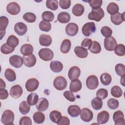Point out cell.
Instances as JSON below:
<instances>
[{
	"label": "cell",
	"mask_w": 125,
	"mask_h": 125,
	"mask_svg": "<svg viewBox=\"0 0 125 125\" xmlns=\"http://www.w3.org/2000/svg\"><path fill=\"white\" fill-rule=\"evenodd\" d=\"M104 16V12L103 9L101 8H98L96 9H92L91 12H90L88 15V18L90 20H94L96 21H100Z\"/></svg>",
	"instance_id": "6da1fadb"
},
{
	"label": "cell",
	"mask_w": 125,
	"mask_h": 125,
	"mask_svg": "<svg viewBox=\"0 0 125 125\" xmlns=\"http://www.w3.org/2000/svg\"><path fill=\"white\" fill-rule=\"evenodd\" d=\"M14 114L13 112L10 110H5L1 115V122L5 125H14Z\"/></svg>",
	"instance_id": "7a4b0ae2"
},
{
	"label": "cell",
	"mask_w": 125,
	"mask_h": 125,
	"mask_svg": "<svg viewBox=\"0 0 125 125\" xmlns=\"http://www.w3.org/2000/svg\"><path fill=\"white\" fill-rule=\"evenodd\" d=\"M38 55L40 58L44 61H51L54 57L53 51L48 48L41 49L39 51Z\"/></svg>",
	"instance_id": "3957f363"
},
{
	"label": "cell",
	"mask_w": 125,
	"mask_h": 125,
	"mask_svg": "<svg viewBox=\"0 0 125 125\" xmlns=\"http://www.w3.org/2000/svg\"><path fill=\"white\" fill-rule=\"evenodd\" d=\"M67 83L65 78L62 76L57 77L54 80L53 85L58 90L61 91L64 90L67 86Z\"/></svg>",
	"instance_id": "277c9868"
},
{
	"label": "cell",
	"mask_w": 125,
	"mask_h": 125,
	"mask_svg": "<svg viewBox=\"0 0 125 125\" xmlns=\"http://www.w3.org/2000/svg\"><path fill=\"white\" fill-rule=\"evenodd\" d=\"M96 28L94 22H88L85 23L82 29L83 34L86 37H88L93 33H95Z\"/></svg>",
	"instance_id": "5b68a950"
},
{
	"label": "cell",
	"mask_w": 125,
	"mask_h": 125,
	"mask_svg": "<svg viewBox=\"0 0 125 125\" xmlns=\"http://www.w3.org/2000/svg\"><path fill=\"white\" fill-rule=\"evenodd\" d=\"M117 44L116 40L112 36L105 38L104 40V47L107 51H112L114 50Z\"/></svg>",
	"instance_id": "8992f818"
},
{
	"label": "cell",
	"mask_w": 125,
	"mask_h": 125,
	"mask_svg": "<svg viewBox=\"0 0 125 125\" xmlns=\"http://www.w3.org/2000/svg\"><path fill=\"white\" fill-rule=\"evenodd\" d=\"M86 85L90 90H94L97 88L99 85L98 78L95 75L88 76L86 80Z\"/></svg>",
	"instance_id": "52a82bcc"
},
{
	"label": "cell",
	"mask_w": 125,
	"mask_h": 125,
	"mask_svg": "<svg viewBox=\"0 0 125 125\" xmlns=\"http://www.w3.org/2000/svg\"><path fill=\"white\" fill-rule=\"evenodd\" d=\"M66 34L69 36H74L77 35L79 31L78 25L74 22H70L67 24L65 29Z\"/></svg>",
	"instance_id": "ba28073f"
},
{
	"label": "cell",
	"mask_w": 125,
	"mask_h": 125,
	"mask_svg": "<svg viewBox=\"0 0 125 125\" xmlns=\"http://www.w3.org/2000/svg\"><path fill=\"white\" fill-rule=\"evenodd\" d=\"M81 119L84 122H89L91 121L93 117L92 111L88 108H83L81 110L80 112Z\"/></svg>",
	"instance_id": "9c48e42d"
},
{
	"label": "cell",
	"mask_w": 125,
	"mask_h": 125,
	"mask_svg": "<svg viewBox=\"0 0 125 125\" xmlns=\"http://www.w3.org/2000/svg\"><path fill=\"white\" fill-rule=\"evenodd\" d=\"M39 85V82L35 78L28 79L25 83V88L28 92H33L36 90Z\"/></svg>",
	"instance_id": "30bf717a"
},
{
	"label": "cell",
	"mask_w": 125,
	"mask_h": 125,
	"mask_svg": "<svg viewBox=\"0 0 125 125\" xmlns=\"http://www.w3.org/2000/svg\"><path fill=\"white\" fill-rule=\"evenodd\" d=\"M10 64L15 68H20L23 64V58L18 55H13L9 58Z\"/></svg>",
	"instance_id": "8fae6325"
},
{
	"label": "cell",
	"mask_w": 125,
	"mask_h": 125,
	"mask_svg": "<svg viewBox=\"0 0 125 125\" xmlns=\"http://www.w3.org/2000/svg\"><path fill=\"white\" fill-rule=\"evenodd\" d=\"M6 10L8 13L12 15L18 14L21 10L20 5L16 2H11L7 4Z\"/></svg>",
	"instance_id": "7c38bea8"
},
{
	"label": "cell",
	"mask_w": 125,
	"mask_h": 125,
	"mask_svg": "<svg viewBox=\"0 0 125 125\" xmlns=\"http://www.w3.org/2000/svg\"><path fill=\"white\" fill-rule=\"evenodd\" d=\"M113 119L115 125H125V124L124 113L120 110H117L114 113Z\"/></svg>",
	"instance_id": "4fadbf2b"
},
{
	"label": "cell",
	"mask_w": 125,
	"mask_h": 125,
	"mask_svg": "<svg viewBox=\"0 0 125 125\" xmlns=\"http://www.w3.org/2000/svg\"><path fill=\"white\" fill-rule=\"evenodd\" d=\"M23 92L22 87L19 84L13 85L10 90V94L11 96L15 99H18L20 97Z\"/></svg>",
	"instance_id": "5bb4252c"
},
{
	"label": "cell",
	"mask_w": 125,
	"mask_h": 125,
	"mask_svg": "<svg viewBox=\"0 0 125 125\" xmlns=\"http://www.w3.org/2000/svg\"><path fill=\"white\" fill-rule=\"evenodd\" d=\"M81 74V70L79 67L77 66L71 67L68 71V76L69 79L71 81L78 79Z\"/></svg>",
	"instance_id": "9a60e30c"
},
{
	"label": "cell",
	"mask_w": 125,
	"mask_h": 125,
	"mask_svg": "<svg viewBox=\"0 0 125 125\" xmlns=\"http://www.w3.org/2000/svg\"><path fill=\"white\" fill-rule=\"evenodd\" d=\"M14 29L15 32L19 36H23L27 31V26L21 22H19L16 23Z\"/></svg>",
	"instance_id": "2e32d148"
},
{
	"label": "cell",
	"mask_w": 125,
	"mask_h": 125,
	"mask_svg": "<svg viewBox=\"0 0 125 125\" xmlns=\"http://www.w3.org/2000/svg\"><path fill=\"white\" fill-rule=\"evenodd\" d=\"M37 109L40 111H45L49 106L48 101L45 98H41L39 99L36 104Z\"/></svg>",
	"instance_id": "e0dca14e"
},
{
	"label": "cell",
	"mask_w": 125,
	"mask_h": 125,
	"mask_svg": "<svg viewBox=\"0 0 125 125\" xmlns=\"http://www.w3.org/2000/svg\"><path fill=\"white\" fill-rule=\"evenodd\" d=\"M23 60L24 65L28 67L34 66L36 63V58L34 54L29 56H23Z\"/></svg>",
	"instance_id": "ac0fdd59"
},
{
	"label": "cell",
	"mask_w": 125,
	"mask_h": 125,
	"mask_svg": "<svg viewBox=\"0 0 125 125\" xmlns=\"http://www.w3.org/2000/svg\"><path fill=\"white\" fill-rule=\"evenodd\" d=\"M8 19L5 16H1L0 17V40L2 39L5 34V29L8 24Z\"/></svg>",
	"instance_id": "d6986e66"
},
{
	"label": "cell",
	"mask_w": 125,
	"mask_h": 125,
	"mask_svg": "<svg viewBox=\"0 0 125 125\" xmlns=\"http://www.w3.org/2000/svg\"><path fill=\"white\" fill-rule=\"evenodd\" d=\"M125 13L118 12L110 17L111 22L115 25H119L125 21Z\"/></svg>",
	"instance_id": "ffe728a7"
},
{
	"label": "cell",
	"mask_w": 125,
	"mask_h": 125,
	"mask_svg": "<svg viewBox=\"0 0 125 125\" xmlns=\"http://www.w3.org/2000/svg\"><path fill=\"white\" fill-rule=\"evenodd\" d=\"M109 119V114L106 111L100 112L97 115V122L100 124H104L106 123Z\"/></svg>",
	"instance_id": "44dd1931"
},
{
	"label": "cell",
	"mask_w": 125,
	"mask_h": 125,
	"mask_svg": "<svg viewBox=\"0 0 125 125\" xmlns=\"http://www.w3.org/2000/svg\"><path fill=\"white\" fill-rule=\"evenodd\" d=\"M52 42V38L48 35L42 34L40 36L39 42L40 44L42 46H48L51 44Z\"/></svg>",
	"instance_id": "7402d4cb"
},
{
	"label": "cell",
	"mask_w": 125,
	"mask_h": 125,
	"mask_svg": "<svg viewBox=\"0 0 125 125\" xmlns=\"http://www.w3.org/2000/svg\"><path fill=\"white\" fill-rule=\"evenodd\" d=\"M82 87V83L79 79L71 81L69 86V89L72 92H77L80 91Z\"/></svg>",
	"instance_id": "603a6c76"
},
{
	"label": "cell",
	"mask_w": 125,
	"mask_h": 125,
	"mask_svg": "<svg viewBox=\"0 0 125 125\" xmlns=\"http://www.w3.org/2000/svg\"><path fill=\"white\" fill-rule=\"evenodd\" d=\"M50 68L55 73H59L62 71L63 69L62 63L58 61H53L50 63Z\"/></svg>",
	"instance_id": "cb8c5ba5"
},
{
	"label": "cell",
	"mask_w": 125,
	"mask_h": 125,
	"mask_svg": "<svg viewBox=\"0 0 125 125\" xmlns=\"http://www.w3.org/2000/svg\"><path fill=\"white\" fill-rule=\"evenodd\" d=\"M74 51L76 56L80 58H85L87 57V50L82 46H76L74 48Z\"/></svg>",
	"instance_id": "d4e9b609"
},
{
	"label": "cell",
	"mask_w": 125,
	"mask_h": 125,
	"mask_svg": "<svg viewBox=\"0 0 125 125\" xmlns=\"http://www.w3.org/2000/svg\"><path fill=\"white\" fill-rule=\"evenodd\" d=\"M68 114L72 117H78L81 112V108L77 105H70L67 109Z\"/></svg>",
	"instance_id": "484cf974"
},
{
	"label": "cell",
	"mask_w": 125,
	"mask_h": 125,
	"mask_svg": "<svg viewBox=\"0 0 125 125\" xmlns=\"http://www.w3.org/2000/svg\"><path fill=\"white\" fill-rule=\"evenodd\" d=\"M20 51L23 56H29L32 54L33 47L30 44H24L21 45Z\"/></svg>",
	"instance_id": "4316f807"
},
{
	"label": "cell",
	"mask_w": 125,
	"mask_h": 125,
	"mask_svg": "<svg viewBox=\"0 0 125 125\" xmlns=\"http://www.w3.org/2000/svg\"><path fill=\"white\" fill-rule=\"evenodd\" d=\"M84 11V6L80 3H77L75 5H74L72 9L73 14L77 17L82 16L83 13Z\"/></svg>",
	"instance_id": "83f0119b"
},
{
	"label": "cell",
	"mask_w": 125,
	"mask_h": 125,
	"mask_svg": "<svg viewBox=\"0 0 125 125\" xmlns=\"http://www.w3.org/2000/svg\"><path fill=\"white\" fill-rule=\"evenodd\" d=\"M62 117L61 113L57 110H53L49 114V118L51 121L56 124H58L60 122Z\"/></svg>",
	"instance_id": "f1b7e54d"
},
{
	"label": "cell",
	"mask_w": 125,
	"mask_h": 125,
	"mask_svg": "<svg viewBox=\"0 0 125 125\" xmlns=\"http://www.w3.org/2000/svg\"><path fill=\"white\" fill-rule=\"evenodd\" d=\"M71 46V43L70 40L68 39H64L62 42L60 50L62 53L66 54L68 53L70 50Z\"/></svg>",
	"instance_id": "f546056e"
},
{
	"label": "cell",
	"mask_w": 125,
	"mask_h": 125,
	"mask_svg": "<svg viewBox=\"0 0 125 125\" xmlns=\"http://www.w3.org/2000/svg\"><path fill=\"white\" fill-rule=\"evenodd\" d=\"M57 20L61 23H67L70 20V15L67 12H62L58 14Z\"/></svg>",
	"instance_id": "4dcf8cb0"
},
{
	"label": "cell",
	"mask_w": 125,
	"mask_h": 125,
	"mask_svg": "<svg viewBox=\"0 0 125 125\" xmlns=\"http://www.w3.org/2000/svg\"><path fill=\"white\" fill-rule=\"evenodd\" d=\"M30 109V105L27 102V101H23L20 104L19 111L21 114L23 115H26L27 114Z\"/></svg>",
	"instance_id": "1f68e13d"
},
{
	"label": "cell",
	"mask_w": 125,
	"mask_h": 125,
	"mask_svg": "<svg viewBox=\"0 0 125 125\" xmlns=\"http://www.w3.org/2000/svg\"><path fill=\"white\" fill-rule=\"evenodd\" d=\"M119 10V6L115 2H111L108 4L107 6L106 10L108 13L112 15L118 13Z\"/></svg>",
	"instance_id": "d6a6232c"
},
{
	"label": "cell",
	"mask_w": 125,
	"mask_h": 125,
	"mask_svg": "<svg viewBox=\"0 0 125 125\" xmlns=\"http://www.w3.org/2000/svg\"><path fill=\"white\" fill-rule=\"evenodd\" d=\"M4 76L6 80L9 82H13L16 79V75L15 71L11 68H7L5 70Z\"/></svg>",
	"instance_id": "836d02e7"
},
{
	"label": "cell",
	"mask_w": 125,
	"mask_h": 125,
	"mask_svg": "<svg viewBox=\"0 0 125 125\" xmlns=\"http://www.w3.org/2000/svg\"><path fill=\"white\" fill-rule=\"evenodd\" d=\"M19 43V40L18 38L15 36L12 35H10L6 41V43L10 47L15 48Z\"/></svg>",
	"instance_id": "e575fe53"
},
{
	"label": "cell",
	"mask_w": 125,
	"mask_h": 125,
	"mask_svg": "<svg viewBox=\"0 0 125 125\" xmlns=\"http://www.w3.org/2000/svg\"><path fill=\"white\" fill-rule=\"evenodd\" d=\"M33 119L35 123L40 124L42 123L45 120V116L43 113L40 111L35 112L33 116Z\"/></svg>",
	"instance_id": "d590c367"
},
{
	"label": "cell",
	"mask_w": 125,
	"mask_h": 125,
	"mask_svg": "<svg viewBox=\"0 0 125 125\" xmlns=\"http://www.w3.org/2000/svg\"><path fill=\"white\" fill-rule=\"evenodd\" d=\"M91 106L92 108L96 110H98L102 108L103 106V101L102 99L96 97L91 101Z\"/></svg>",
	"instance_id": "8d00e7d4"
},
{
	"label": "cell",
	"mask_w": 125,
	"mask_h": 125,
	"mask_svg": "<svg viewBox=\"0 0 125 125\" xmlns=\"http://www.w3.org/2000/svg\"><path fill=\"white\" fill-rule=\"evenodd\" d=\"M101 83L104 85H109L112 81V78L110 74L107 73H104L100 76Z\"/></svg>",
	"instance_id": "74e56055"
},
{
	"label": "cell",
	"mask_w": 125,
	"mask_h": 125,
	"mask_svg": "<svg viewBox=\"0 0 125 125\" xmlns=\"http://www.w3.org/2000/svg\"><path fill=\"white\" fill-rule=\"evenodd\" d=\"M111 94L115 98H120L123 95V90L121 88L117 85L113 86L111 89Z\"/></svg>",
	"instance_id": "f35d334b"
},
{
	"label": "cell",
	"mask_w": 125,
	"mask_h": 125,
	"mask_svg": "<svg viewBox=\"0 0 125 125\" xmlns=\"http://www.w3.org/2000/svg\"><path fill=\"white\" fill-rule=\"evenodd\" d=\"M39 100L38 95L34 93H30L27 97V101L30 105H34Z\"/></svg>",
	"instance_id": "ab89813d"
},
{
	"label": "cell",
	"mask_w": 125,
	"mask_h": 125,
	"mask_svg": "<svg viewBox=\"0 0 125 125\" xmlns=\"http://www.w3.org/2000/svg\"><path fill=\"white\" fill-rule=\"evenodd\" d=\"M42 18L43 21L48 22L52 21L54 19V15L51 11H46L42 13Z\"/></svg>",
	"instance_id": "60d3db41"
},
{
	"label": "cell",
	"mask_w": 125,
	"mask_h": 125,
	"mask_svg": "<svg viewBox=\"0 0 125 125\" xmlns=\"http://www.w3.org/2000/svg\"><path fill=\"white\" fill-rule=\"evenodd\" d=\"M39 28L41 30L44 32H49L51 29V24L49 22L42 21L39 23Z\"/></svg>",
	"instance_id": "b9f144b4"
},
{
	"label": "cell",
	"mask_w": 125,
	"mask_h": 125,
	"mask_svg": "<svg viewBox=\"0 0 125 125\" xmlns=\"http://www.w3.org/2000/svg\"><path fill=\"white\" fill-rule=\"evenodd\" d=\"M90 51L94 54H98L101 51V46L100 44L97 41L92 42V45L89 49Z\"/></svg>",
	"instance_id": "7bdbcfd3"
},
{
	"label": "cell",
	"mask_w": 125,
	"mask_h": 125,
	"mask_svg": "<svg viewBox=\"0 0 125 125\" xmlns=\"http://www.w3.org/2000/svg\"><path fill=\"white\" fill-rule=\"evenodd\" d=\"M23 20L27 22H34L36 21V15L31 12H27L25 13L22 17Z\"/></svg>",
	"instance_id": "ee69618b"
},
{
	"label": "cell",
	"mask_w": 125,
	"mask_h": 125,
	"mask_svg": "<svg viewBox=\"0 0 125 125\" xmlns=\"http://www.w3.org/2000/svg\"><path fill=\"white\" fill-rule=\"evenodd\" d=\"M47 8L51 10H56L58 8V1L57 0H47L46 1Z\"/></svg>",
	"instance_id": "f6af8a7d"
},
{
	"label": "cell",
	"mask_w": 125,
	"mask_h": 125,
	"mask_svg": "<svg viewBox=\"0 0 125 125\" xmlns=\"http://www.w3.org/2000/svg\"><path fill=\"white\" fill-rule=\"evenodd\" d=\"M115 53L119 56H124L125 55V47L123 44H117L114 49Z\"/></svg>",
	"instance_id": "bcb514c9"
},
{
	"label": "cell",
	"mask_w": 125,
	"mask_h": 125,
	"mask_svg": "<svg viewBox=\"0 0 125 125\" xmlns=\"http://www.w3.org/2000/svg\"><path fill=\"white\" fill-rule=\"evenodd\" d=\"M115 70L116 74L121 77L125 75V66L122 63H118L116 65Z\"/></svg>",
	"instance_id": "7dc6e473"
},
{
	"label": "cell",
	"mask_w": 125,
	"mask_h": 125,
	"mask_svg": "<svg viewBox=\"0 0 125 125\" xmlns=\"http://www.w3.org/2000/svg\"><path fill=\"white\" fill-rule=\"evenodd\" d=\"M107 104L110 109L114 110L119 107V103L117 99L115 98H111L107 101Z\"/></svg>",
	"instance_id": "c3c4849f"
},
{
	"label": "cell",
	"mask_w": 125,
	"mask_h": 125,
	"mask_svg": "<svg viewBox=\"0 0 125 125\" xmlns=\"http://www.w3.org/2000/svg\"><path fill=\"white\" fill-rule=\"evenodd\" d=\"M15 50V48L9 46L6 43L3 44L0 47L1 52L4 54H9L12 53Z\"/></svg>",
	"instance_id": "681fc988"
},
{
	"label": "cell",
	"mask_w": 125,
	"mask_h": 125,
	"mask_svg": "<svg viewBox=\"0 0 125 125\" xmlns=\"http://www.w3.org/2000/svg\"><path fill=\"white\" fill-rule=\"evenodd\" d=\"M96 96L102 100L105 99L108 96V92L104 88H100L96 92Z\"/></svg>",
	"instance_id": "f907efd6"
},
{
	"label": "cell",
	"mask_w": 125,
	"mask_h": 125,
	"mask_svg": "<svg viewBox=\"0 0 125 125\" xmlns=\"http://www.w3.org/2000/svg\"><path fill=\"white\" fill-rule=\"evenodd\" d=\"M101 32L103 36L107 38L111 36L112 34V30L109 27L104 26L101 29Z\"/></svg>",
	"instance_id": "816d5d0a"
},
{
	"label": "cell",
	"mask_w": 125,
	"mask_h": 125,
	"mask_svg": "<svg viewBox=\"0 0 125 125\" xmlns=\"http://www.w3.org/2000/svg\"><path fill=\"white\" fill-rule=\"evenodd\" d=\"M92 44L91 39L86 38L84 39L81 43V46L85 48L87 50H89Z\"/></svg>",
	"instance_id": "f5cc1de1"
},
{
	"label": "cell",
	"mask_w": 125,
	"mask_h": 125,
	"mask_svg": "<svg viewBox=\"0 0 125 125\" xmlns=\"http://www.w3.org/2000/svg\"><path fill=\"white\" fill-rule=\"evenodd\" d=\"M89 5L92 7V9H96L100 7L103 3L102 0H92L88 1Z\"/></svg>",
	"instance_id": "db71d44e"
},
{
	"label": "cell",
	"mask_w": 125,
	"mask_h": 125,
	"mask_svg": "<svg viewBox=\"0 0 125 125\" xmlns=\"http://www.w3.org/2000/svg\"><path fill=\"white\" fill-rule=\"evenodd\" d=\"M64 97L69 101L73 102L75 101L76 97L72 92L70 91H65L63 93Z\"/></svg>",
	"instance_id": "11a10c76"
},
{
	"label": "cell",
	"mask_w": 125,
	"mask_h": 125,
	"mask_svg": "<svg viewBox=\"0 0 125 125\" xmlns=\"http://www.w3.org/2000/svg\"><path fill=\"white\" fill-rule=\"evenodd\" d=\"M32 123L31 119L28 116L22 117L19 122L20 125H31Z\"/></svg>",
	"instance_id": "9f6ffc18"
},
{
	"label": "cell",
	"mask_w": 125,
	"mask_h": 125,
	"mask_svg": "<svg viewBox=\"0 0 125 125\" xmlns=\"http://www.w3.org/2000/svg\"><path fill=\"white\" fill-rule=\"evenodd\" d=\"M59 5L61 8L63 9H67L69 8L71 5V0H60L59 1Z\"/></svg>",
	"instance_id": "6f0895ef"
},
{
	"label": "cell",
	"mask_w": 125,
	"mask_h": 125,
	"mask_svg": "<svg viewBox=\"0 0 125 125\" xmlns=\"http://www.w3.org/2000/svg\"><path fill=\"white\" fill-rule=\"evenodd\" d=\"M9 96L8 91L5 88H0V99L1 100L6 99Z\"/></svg>",
	"instance_id": "680465c9"
},
{
	"label": "cell",
	"mask_w": 125,
	"mask_h": 125,
	"mask_svg": "<svg viewBox=\"0 0 125 125\" xmlns=\"http://www.w3.org/2000/svg\"><path fill=\"white\" fill-rule=\"evenodd\" d=\"M58 125H69L70 124V120L67 117L63 116L59 123L57 124Z\"/></svg>",
	"instance_id": "91938a15"
},
{
	"label": "cell",
	"mask_w": 125,
	"mask_h": 125,
	"mask_svg": "<svg viewBox=\"0 0 125 125\" xmlns=\"http://www.w3.org/2000/svg\"><path fill=\"white\" fill-rule=\"evenodd\" d=\"M6 87V84L5 82L0 79V88H5Z\"/></svg>",
	"instance_id": "94428289"
},
{
	"label": "cell",
	"mask_w": 125,
	"mask_h": 125,
	"mask_svg": "<svg viewBox=\"0 0 125 125\" xmlns=\"http://www.w3.org/2000/svg\"><path fill=\"white\" fill-rule=\"evenodd\" d=\"M125 76H123L121 77L122 78H121V80H120L121 84L122 85H123V86H125Z\"/></svg>",
	"instance_id": "6125c7cd"
}]
</instances>
